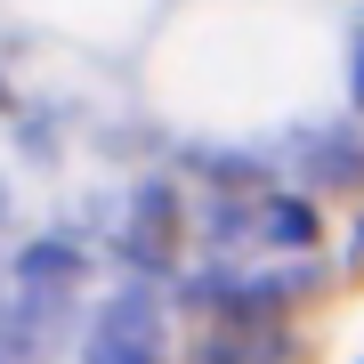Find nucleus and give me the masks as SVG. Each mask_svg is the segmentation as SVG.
<instances>
[{"mask_svg": "<svg viewBox=\"0 0 364 364\" xmlns=\"http://www.w3.org/2000/svg\"><path fill=\"white\" fill-rule=\"evenodd\" d=\"M186 243H195V210H186V186L170 170H146L122 203V227H114V259L130 267V284H178L186 275Z\"/></svg>", "mask_w": 364, "mask_h": 364, "instance_id": "f257e3e1", "label": "nucleus"}, {"mask_svg": "<svg viewBox=\"0 0 364 364\" xmlns=\"http://www.w3.org/2000/svg\"><path fill=\"white\" fill-rule=\"evenodd\" d=\"M162 348H170V299H162V284H122L114 299L90 308L81 364H162Z\"/></svg>", "mask_w": 364, "mask_h": 364, "instance_id": "f03ea898", "label": "nucleus"}, {"mask_svg": "<svg viewBox=\"0 0 364 364\" xmlns=\"http://www.w3.org/2000/svg\"><path fill=\"white\" fill-rule=\"evenodd\" d=\"M291 170L308 195H348L364 203V122L340 114V122H308V130H291Z\"/></svg>", "mask_w": 364, "mask_h": 364, "instance_id": "7ed1b4c3", "label": "nucleus"}, {"mask_svg": "<svg viewBox=\"0 0 364 364\" xmlns=\"http://www.w3.org/2000/svg\"><path fill=\"white\" fill-rule=\"evenodd\" d=\"M97 251L81 243V235H25V243L9 251V291H33V299H81V284H90Z\"/></svg>", "mask_w": 364, "mask_h": 364, "instance_id": "20e7f679", "label": "nucleus"}, {"mask_svg": "<svg viewBox=\"0 0 364 364\" xmlns=\"http://www.w3.org/2000/svg\"><path fill=\"white\" fill-rule=\"evenodd\" d=\"M259 243L284 259H316L324 251V195L308 186H267L259 195Z\"/></svg>", "mask_w": 364, "mask_h": 364, "instance_id": "39448f33", "label": "nucleus"}, {"mask_svg": "<svg viewBox=\"0 0 364 364\" xmlns=\"http://www.w3.org/2000/svg\"><path fill=\"white\" fill-rule=\"evenodd\" d=\"M178 162L195 170L210 195H251V203H259L275 186V154H251V146H186Z\"/></svg>", "mask_w": 364, "mask_h": 364, "instance_id": "423d86ee", "label": "nucleus"}, {"mask_svg": "<svg viewBox=\"0 0 364 364\" xmlns=\"http://www.w3.org/2000/svg\"><path fill=\"white\" fill-rule=\"evenodd\" d=\"M299 356V332L291 324H267V332H227V324H203L186 364H291Z\"/></svg>", "mask_w": 364, "mask_h": 364, "instance_id": "0eeeda50", "label": "nucleus"}, {"mask_svg": "<svg viewBox=\"0 0 364 364\" xmlns=\"http://www.w3.org/2000/svg\"><path fill=\"white\" fill-rule=\"evenodd\" d=\"M195 243H203V259H235V251H251L259 243V203L251 195H210L195 210Z\"/></svg>", "mask_w": 364, "mask_h": 364, "instance_id": "6e6552de", "label": "nucleus"}, {"mask_svg": "<svg viewBox=\"0 0 364 364\" xmlns=\"http://www.w3.org/2000/svg\"><path fill=\"white\" fill-rule=\"evenodd\" d=\"M16 162H33V170L57 162V122L41 114V105H25V114H16Z\"/></svg>", "mask_w": 364, "mask_h": 364, "instance_id": "1a4fd4ad", "label": "nucleus"}, {"mask_svg": "<svg viewBox=\"0 0 364 364\" xmlns=\"http://www.w3.org/2000/svg\"><path fill=\"white\" fill-rule=\"evenodd\" d=\"M340 105L364 122V16H348V57H340Z\"/></svg>", "mask_w": 364, "mask_h": 364, "instance_id": "9d476101", "label": "nucleus"}, {"mask_svg": "<svg viewBox=\"0 0 364 364\" xmlns=\"http://www.w3.org/2000/svg\"><path fill=\"white\" fill-rule=\"evenodd\" d=\"M16 114H25V90H16L9 73H0V122H16Z\"/></svg>", "mask_w": 364, "mask_h": 364, "instance_id": "9b49d317", "label": "nucleus"}, {"mask_svg": "<svg viewBox=\"0 0 364 364\" xmlns=\"http://www.w3.org/2000/svg\"><path fill=\"white\" fill-rule=\"evenodd\" d=\"M0 308H9V259H0Z\"/></svg>", "mask_w": 364, "mask_h": 364, "instance_id": "f8f14e48", "label": "nucleus"}, {"mask_svg": "<svg viewBox=\"0 0 364 364\" xmlns=\"http://www.w3.org/2000/svg\"><path fill=\"white\" fill-rule=\"evenodd\" d=\"M0 227H9V186H0Z\"/></svg>", "mask_w": 364, "mask_h": 364, "instance_id": "ddd939ff", "label": "nucleus"}, {"mask_svg": "<svg viewBox=\"0 0 364 364\" xmlns=\"http://www.w3.org/2000/svg\"><path fill=\"white\" fill-rule=\"evenodd\" d=\"M0 364H9V356H0Z\"/></svg>", "mask_w": 364, "mask_h": 364, "instance_id": "4468645a", "label": "nucleus"}]
</instances>
